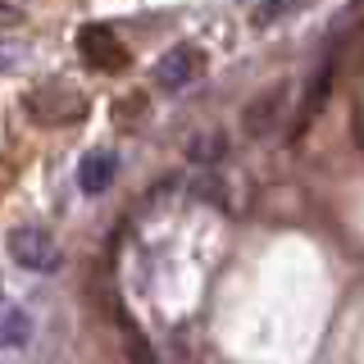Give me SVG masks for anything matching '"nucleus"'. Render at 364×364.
<instances>
[{"label":"nucleus","instance_id":"0eeeda50","mask_svg":"<svg viewBox=\"0 0 364 364\" xmlns=\"http://www.w3.org/2000/svg\"><path fill=\"white\" fill-rule=\"evenodd\" d=\"M32 341V314L0 296V350H18Z\"/></svg>","mask_w":364,"mask_h":364},{"label":"nucleus","instance_id":"39448f33","mask_svg":"<svg viewBox=\"0 0 364 364\" xmlns=\"http://www.w3.org/2000/svg\"><path fill=\"white\" fill-rule=\"evenodd\" d=\"M28 109L37 114V123H73V114H82V100L73 96V91H37V96H28Z\"/></svg>","mask_w":364,"mask_h":364},{"label":"nucleus","instance_id":"f03ea898","mask_svg":"<svg viewBox=\"0 0 364 364\" xmlns=\"http://www.w3.org/2000/svg\"><path fill=\"white\" fill-rule=\"evenodd\" d=\"M200 68H205V55L196 50V46H173L168 55H159L155 82L164 91H182V87H191L200 77Z\"/></svg>","mask_w":364,"mask_h":364},{"label":"nucleus","instance_id":"7ed1b4c3","mask_svg":"<svg viewBox=\"0 0 364 364\" xmlns=\"http://www.w3.org/2000/svg\"><path fill=\"white\" fill-rule=\"evenodd\" d=\"M282 100H287V87H269L264 96H255L246 105V114H242V128H246V136H269L273 128H278V119H282Z\"/></svg>","mask_w":364,"mask_h":364},{"label":"nucleus","instance_id":"20e7f679","mask_svg":"<svg viewBox=\"0 0 364 364\" xmlns=\"http://www.w3.org/2000/svg\"><path fill=\"white\" fill-rule=\"evenodd\" d=\"M82 55L91 68H123L128 64V50L119 46L109 28H82Z\"/></svg>","mask_w":364,"mask_h":364},{"label":"nucleus","instance_id":"f257e3e1","mask_svg":"<svg viewBox=\"0 0 364 364\" xmlns=\"http://www.w3.org/2000/svg\"><path fill=\"white\" fill-rule=\"evenodd\" d=\"M9 259L28 273H55L60 269V242L41 223H23L9 232Z\"/></svg>","mask_w":364,"mask_h":364},{"label":"nucleus","instance_id":"423d86ee","mask_svg":"<svg viewBox=\"0 0 364 364\" xmlns=\"http://www.w3.org/2000/svg\"><path fill=\"white\" fill-rule=\"evenodd\" d=\"M114 173H119V159H114L109 151H91L82 164H77V187H82L87 196H105Z\"/></svg>","mask_w":364,"mask_h":364},{"label":"nucleus","instance_id":"6e6552de","mask_svg":"<svg viewBox=\"0 0 364 364\" xmlns=\"http://www.w3.org/2000/svg\"><path fill=\"white\" fill-rule=\"evenodd\" d=\"M301 5H310V0H259V5L250 9V28H273V23L291 18Z\"/></svg>","mask_w":364,"mask_h":364},{"label":"nucleus","instance_id":"1a4fd4ad","mask_svg":"<svg viewBox=\"0 0 364 364\" xmlns=\"http://www.w3.org/2000/svg\"><path fill=\"white\" fill-rule=\"evenodd\" d=\"M18 64H23V46H14V41H0V73H14Z\"/></svg>","mask_w":364,"mask_h":364}]
</instances>
